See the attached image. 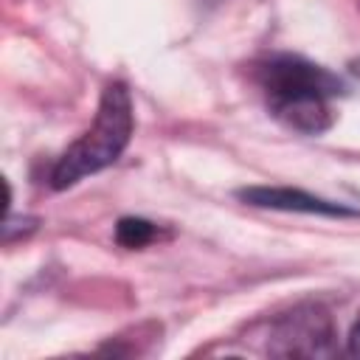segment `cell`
<instances>
[{"label":"cell","instance_id":"cell-1","mask_svg":"<svg viewBox=\"0 0 360 360\" xmlns=\"http://www.w3.org/2000/svg\"><path fill=\"white\" fill-rule=\"evenodd\" d=\"M132 98L127 84L112 82L104 87L101 101H98V112L93 127L73 143L68 146V152L56 160L53 172H51V186L56 191H65L70 186H76L79 180H84L87 174H96L107 166H112L121 152L127 149L129 138H132Z\"/></svg>","mask_w":360,"mask_h":360},{"label":"cell","instance_id":"cell-2","mask_svg":"<svg viewBox=\"0 0 360 360\" xmlns=\"http://www.w3.org/2000/svg\"><path fill=\"white\" fill-rule=\"evenodd\" d=\"M256 79L267 93V104L287 98H332L343 93V84L335 73L292 53H276L262 62Z\"/></svg>","mask_w":360,"mask_h":360},{"label":"cell","instance_id":"cell-3","mask_svg":"<svg viewBox=\"0 0 360 360\" xmlns=\"http://www.w3.org/2000/svg\"><path fill=\"white\" fill-rule=\"evenodd\" d=\"M335 332L326 312L304 307L276 321L270 332V354L276 357H326L335 352Z\"/></svg>","mask_w":360,"mask_h":360},{"label":"cell","instance_id":"cell-4","mask_svg":"<svg viewBox=\"0 0 360 360\" xmlns=\"http://www.w3.org/2000/svg\"><path fill=\"white\" fill-rule=\"evenodd\" d=\"M236 197L256 208H276V211H298V214H321V217H357L360 211L329 202L323 197H315L301 188H284V186H250L236 191Z\"/></svg>","mask_w":360,"mask_h":360},{"label":"cell","instance_id":"cell-5","mask_svg":"<svg viewBox=\"0 0 360 360\" xmlns=\"http://www.w3.org/2000/svg\"><path fill=\"white\" fill-rule=\"evenodd\" d=\"M270 112L290 129L304 132V135H321L332 127V110L329 98H287V101H273Z\"/></svg>","mask_w":360,"mask_h":360},{"label":"cell","instance_id":"cell-6","mask_svg":"<svg viewBox=\"0 0 360 360\" xmlns=\"http://www.w3.org/2000/svg\"><path fill=\"white\" fill-rule=\"evenodd\" d=\"M155 236H158V225L143 219V217H124L115 225V242L129 248V250H138V248L149 245Z\"/></svg>","mask_w":360,"mask_h":360},{"label":"cell","instance_id":"cell-7","mask_svg":"<svg viewBox=\"0 0 360 360\" xmlns=\"http://www.w3.org/2000/svg\"><path fill=\"white\" fill-rule=\"evenodd\" d=\"M349 354L352 357H360V321L354 323V329L349 335Z\"/></svg>","mask_w":360,"mask_h":360},{"label":"cell","instance_id":"cell-8","mask_svg":"<svg viewBox=\"0 0 360 360\" xmlns=\"http://www.w3.org/2000/svg\"><path fill=\"white\" fill-rule=\"evenodd\" d=\"M352 70H354V76L360 79V59H354V62H352Z\"/></svg>","mask_w":360,"mask_h":360}]
</instances>
